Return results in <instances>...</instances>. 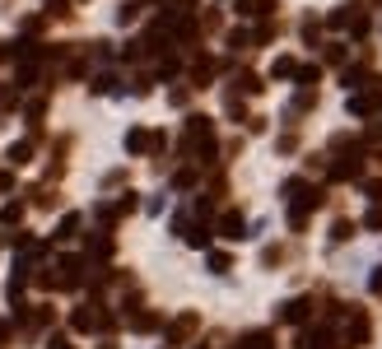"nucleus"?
Masks as SVG:
<instances>
[{"instance_id":"obj_1","label":"nucleus","mask_w":382,"mask_h":349,"mask_svg":"<svg viewBox=\"0 0 382 349\" xmlns=\"http://www.w3.org/2000/svg\"><path fill=\"white\" fill-rule=\"evenodd\" d=\"M187 145L201 154V163L214 154V131H210V122H205V117H187Z\"/></svg>"},{"instance_id":"obj_2","label":"nucleus","mask_w":382,"mask_h":349,"mask_svg":"<svg viewBox=\"0 0 382 349\" xmlns=\"http://www.w3.org/2000/svg\"><path fill=\"white\" fill-rule=\"evenodd\" d=\"M196 326H201V321H196V312H182L178 321H173V326H168V345H182V340H187V336H191V331H196Z\"/></svg>"},{"instance_id":"obj_3","label":"nucleus","mask_w":382,"mask_h":349,"mask_svg":"<svg viewBox=\"0 0 382 349\" xmlns=\"http://www.w3.org/2000/svg\"><path fill=\"white\" fill-rule=\"evenodd\" d=\"M303 317H308V298H289L280 307V321H303Z\"/></svg>"},{"instance_id":"obj_4","label":"nucleus","mask_w":382,"mask_h":349,"mask_svg":"<svg viewBox=\"0 0 382 349\" xmlns=\"http://www.w3.org/2000/svg\"><path fill=\"white\" fill-rule=\"evenodd\" d=\"M219 233H224V237H248V233H243V214L228 210L224 219H219Z\"/></svg>"},{"instance_id":"obj_5","label":"nucleus","mask_w":382,"mask_h":349,"mask_svg":"<svg viewBox=\"0 0 382 349\" xmlns=\"http://www.w3.org/2000/svg\"><path fill=\"white\" fill-rule=\"evenodd\" d=\"M14 163V168H23V163H28V158H33V145H28V140H19V145H10V154H5Z\"/></svg>"},{"instance_id":"obj_6","label":"nucleus","mask_w":382,"mask_h":349,"mask_svg":"<svg viewBox=\"0 0 382 349\" xmlns=\"http://www.w3.org/2000/svg\"><path fill=\"white\" fill-rule=\"evenodd\" d=\"M126 149H131V154H145V149H154V140H149L145 131H131V136H126Z\"/></svg>"},{"instance_id":"obj_7","label":"nucleus","mask_w":382,"mask_h":349,"mask_svg":"<svg viewBox=\"0 0 382 349\" xmlns=\"http://www.w3.org/2000/svg\"><path fill=\"white\" fill-rule=\"evenodd\" d=\"M238 349H275V345H270V336H266V331H252V336L243 340Z\"/></svg>"},{"instance_id":"obj_8","label":"nucleus","mask_w":382,"mask_h":349,"mask_svg":"<svg viewBox=\"0 0 382 349\" xmlns=\"http://www.w3.org/2000/svg\"><path fill=\"white\" fill-rule=\"evenodd\" d=\"M75 228H79V214H66L61 228H57V237H75Z\"/></svg>"},{"instance_id":"obj_9","label":"nucleus","mask_w":382,"mask_h":349,"mask_svg":"<svg viewBox=\"0 0 382 349\" xmlns=\"http://www.w3.org/2000/svg\"><path fill=\"white\" fill-rule=\"evenodd\" d=\"M131 326H135V331H154V326H158V317H154V312H140Z\"/></svg>"},{"instance_id":"obj_10","label":"nucleus","mask_w":382,"mask_h":349,"mask_svg":"<svg viewBox=\"0 0 382 349\" xmlns=\"http://www.w3.org/2000/svg\"><path fill=\"white\" fill-rule=\"evenodd\" d=\"M0 219H5V224H19V219H23V205H5V210H0Z\"/></svg>"},{"instance_id":"obj_11","label":"nucleus","mask_w":382,"mask_h":349,"mask_svg":"<svg viewBox=\"0 0 382 349\" xmlns=\"http://www.w3.org/2000/svg\"><path fill=\"white\" fill-rule=\"evenodd\" d=\"M238 89H243V93H257L261 79H257V75H238Z\"/></svg>"},{"instance_id":"obj_12","label":"nucleus","mask_w":382,"mask_h":349,"mask_svg":"<svg viewBox=\"0 0 382 349\" xmlns=\"http://www.w3.org/2000/svg\"><path fill=\"white\" fill-rule=\"evenodd\" d=\"M275 75H280V79H284V75H299V66H294L289 57H280V61H275Z\"/></svg>"},{"instance_id":"obj_13","label":"nucleus","mask_w":382,"mask_h":349,"mask_svg":"<svg viewBox=\"0 0 382 349\" xmlns=\"http://www.w3.org/2000/svg\"><path fill=\"white\" fill-rule=\"evenodd\" d=\"M210 271H214V275L228 271V256H224V252H214V256H210Z\"/></svg>"},{"instance_id":"obj_14","label":"nucleus","mask_w":382,"mask_h":349,"mask_svg":"<svg viewBox=\"0 0 382 349\" xmlns=\"http://www.w3.org/2000/svg\"><path fill=\"white\" fill-rule=\"evenodd\" d=\"M299 84H317V66H303V70H299Z\"/></svg>"},{"instance_id":"obj_15","label":"nucleus","mask_w":382,"mask_h":349,"mask_svg":"<svg viewBox=\"0 0 382 349\" xmlns=\"http://www.w3.org/2000/svg\"><path fill=\"white\" fill-rule=\"evenodd\" d=\"M364 224H369V228H382V205H373V210H369V219H364Z\"/></svg>"},{"instance_id":"obj_16","label":"nucleus","mask_w":382,"mask_h":349,"mask_svg":"<svg viewBox=\"0 0 382 349\" xmlns=\"http://www.w3.org/2000/svg\"><path fill=\"white\" fill-rule=\"evenodd\" d=\"M47 349H70V340L66 336H52V340H47Z\"/></svg>"},{"instance_id":"obj_17","label":"nucleus","mask_w":382,"mask_h":349,"mask_svg":"<svg viewBox=\"0 0 382 349\" xmlns=\"http://www.w3.org/2000/svg\"><path fill=\"white\" fill-rule=\"evenodd\" d=\"M5 336H10V326H5V321H0V345H5Z\"/></svg>"}]
</instances>
